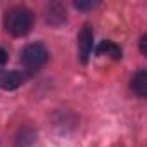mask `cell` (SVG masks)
<instances>
[{
	"mask_svg": "<svg viewBox=\"0 0 147 147\" xmlns=\"http://www.w3.org/2000/svg\"><path fill=\"white\" fill-rule=\"evenodd\" d=\"M95 5H99V2H75V7L80 11H88V9H94Z\"/></svg>",
	"mask_w": 147,
	"mask_h": 147,
	"instance_id": "8",
	"label": "cell"
},
{
	"mask_svg": "<svg viewBox=\"0 0 147 147\" xmlns=\"http://www.w3.org/2000/svg\"><path fill=\"white\" fill-rule=\"evenodd\" d=\"M26 80V75L19 71H7V69H0V88L4 90H16L19 88Z\"/></svg>",
	"mask_w": 147,
	"mask_h": 147,
	"instance_id": "4",
	"label": "cell"
},
{
	"mask_svg": "<svg viewBox=\"0 0 147 147\" xmlns=\"http://www.w3.org/2000/svg\"><path fill=\"white\" fill-rule=\"evenodd\" d=\"M145 42H147V36L144 35V36L140 38V50H142V54H147V47H145Z\"/></svg>",
	"mask_w": 147,
	"mask_h": 147,
	"instance_id": "9",
	"label": "cell"
},
{
	"mask_svg": "<svg viewBox=\"0 0 147 147\" xmlns=\"http://www.w3.org/2000/svg\"><path fill=\"white\" fill-rule=\"evenodd\" d=\"M4 26H5V30L11 35H14V36H24L33 28V12L28 7H23V5L12 7V9H9L5 12Z\"/></svg>",
	"mask_w": 147,
	"mask_h": 147,
	"instance_id": "1",
	"label": "cell"
},
{
	"mask_svg": "<svg viewBox=\"0 0 147 147\" xmlns=\"http://www.w3.org/2000/svg\"><path fill=\"white\" fill-rule=\"evenodd\" d=\"M55 16L59 18V23H61V21H64V18H66V9H64L62 5H59V4H52V5L49 7L47 21H49V23H52V24H55Z\"/></svg>",
	"mask_w": 147,
	"mask_h": 147,
	"instance_id": "7",
	"label": "cell"
},
{
	"mask_svg": "<svg viewBox=\"0 0 147 147\" xmlns=\"http://www.w3.org/2000/svg\"><path fill=\"white\" fill-rule=\"evenodd\" d=\"M78 50H80L82 62H87L94 50V31H92L90 24H85L78 35Z\"/></svg>",
	"mask_w": 147,
	"mask_h": 147,
	"instance_id": "3",
	"label": "cell"
},
{
	"mask_svg": "<svg viewBox=\"0 0 147 147\" xmlns=\"http://www.w3.org/2000/svg\"><path fill=\"white\" fill-rule=\"evenodd\" d=\"M7 61V52L2 49V47H0V64H4Z\"/></svg>",
	"mask_w": 147,
	"mask_h": 147,
	"instance_id": "10",
	"label": "cell"
},
{
	"mask_svg": "<svg viewBox=\"0 0 147 147\" xmlns=\"http://www.w3.org/2000/svg\"><path fill=\"white\" fill-rule=\"evenodd\" d=\"M97 52H99V55H107V57H113V59H116V61L121 59V49H119L114 42H111V40L100 42Z\"/></svg>",
	"mask_w": 147,
	"mask_h": 147,
	"instance_id": "6",
	"label": "cell"
},
{
	"mask_svg": "<svg viewBox=\"0 0 147 147\" xmlns=\"http://www.w3.org/2000/svg\"><path fill=\"white\" fill-rule=\"evenodd\" d=\"M49 59V50L43 43H30L24 47V50L21 52V61L23 64L31 69V71H36L40 69Z\"/></svg>",
	"mask_w": 147,
	"mask_h": 147,
	"instance_id": "2",
	"label": "cell"
},
{
	"mask_svg": "<svg viewBox=\"0 0 147 147\" xmlns=\"http://www.w3.org/2000/svg\"><path fill=\"white\" fill-rule=\"evenodd\" d=\"M130 88L138 97H145L147 95V71L145 69H138L135 75L131 76Z\"/></svg>",
	"mask_w": 147,
	"mask_h": 147,
	"instance_id": "5",
	"label": "cell"
}]
</instances>
